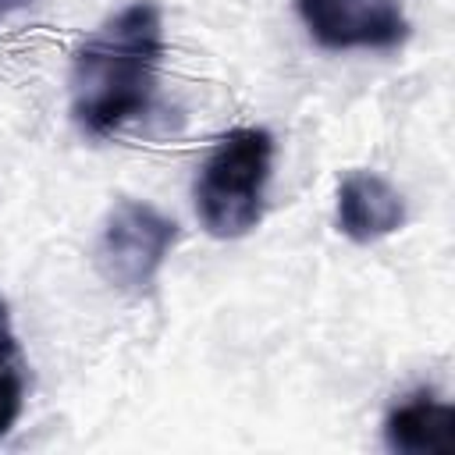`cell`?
<instances>
[{
  "label": "cell",
  "mask_w": 455,
  "mask_h": 455,
  "mask_svg": "<svg viewBox=\"0 0 455 455\" xmlns=\"http://www.w3.org/2000/svg\"><path fill=\"white\" fill-rule=\"evenodd\" d=\"M164 60V11L156 0H132L114 11L71 53V121L89 139H107L139 121L156 96Z\"/></svg>",
  "instance_id": "1"
},
{
  "label": "cell",
  "mask_w": 455,
  "mask_h": 455,
  "mask_svg": "<svg viewBox=\"0 0 455 455\" xmlns=\"http://www.w3.org/2000/svg\"><path fill=\"white\" fill-rule=\"evenodd\" d=\"M274 167V135L267 128H231L206 153L192 199L210 238H242L263 220Z\"/></svg>",
  "instance_id": "2"
},
{
  "label": "cell",
  "mask_w": 455,
  "mask_h": 455,
  "mask_svg": "<svg viewBox=\"0 0 455 455\" xmlns=\"http://www.w3.org/2000/svg\"><path fill=\"white\" fill-rule=\"evenodd\" d=\"M178 238H181L178 220L156 210L153 203L117 199L103 217V228L92 249L96 274L124 295H142L156 281Z\"/></svg>",
  "instance_id": "3"
},
{
  "label": "cell",
  "mask_w": 455,
  "mask_h": 455,
  "mask_svg": "<svg viewBox=\"0 0 455 455\" xmlns=\"http://www.w3.org/2000/svg\"><path fill=\"white\" fill-rule=\"evenodd\" d=\"M295 11L323 50H395L409 39L398 0H295Z\"/></svg>",
  "instance_id": "4"
},
{
  "label": "cell",
  "mask_w": 455,
  "mask_h": 455,
  "mask_svg": "<svg viewBox=\"0 0 455 455\" xmlns=\"http://www.w3.org/2000/svg\"><path fill=\"white\" fill-rule=\"evenodd\" d=\"M334 220L355 245L380 242L405 224L402 192L377 171H348L334 196Z\"/></svg>",
  "instance_id": "5"
},
{
  "label": "cell",
  "mask_w": 455,
  "mask_h": 455,
  "mask_svg": "<svg viewBox=\"0 0 455 455\" xmlns=\"http://www.w3.org/2000/svg\"><path fill=\"white\" fill-rule=\"evenodd\" d=\"M384 444L402 455H448L455 448V409L430 387H416L387 409Z\"/></svg>",
  "instance_id": "6"
},
{
  "label": "cell",
  "mask_w": 455,
  "mask_h": 455,
  "mask_svg": "<svg viewBox=\"0 0 455 455\" xmlns=\"http://www.w3.org/2000/svg\"><path fill=\"white\" fill-rule=\"evenodd\" d=\"M25 391H28L25 355H21V345H18L7 302L0 299V437H7L11 427L21 419Z\"/></svg>",
  "instance_id": "7"
}]
</instances>
